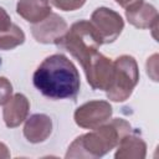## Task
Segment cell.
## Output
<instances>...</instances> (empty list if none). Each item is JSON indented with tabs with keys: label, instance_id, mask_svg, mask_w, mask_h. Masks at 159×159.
<instances>
[{
	"label": "cell",
	"instance_id": "8fae6325",
	"mask_svg": "<svg viewBox=\"0 0 159 159\" xmlns=\"http://www.w3.org/2000/svg\"><path fill=\"white\" fill-rule=\"evenodd\" d=\"M52 132L51 118L46 114L31 116L24 127V135L31 143H40L46 140Z\"/></svg>",
	"mask_w": 159,
	"mask_h": 159
},
{
	"label": "cell",
	"instance_id": "5bb4252c",
	"mask_svg": "<svg viewBox=\"0 0 159 159\" xmlns=\"http://www.w3.org/2000/svg\"><path fill=\"white\" fill-rule=\"evenodd\" d=\"M24 41L25 34L15 24H11V26L4 31H0V50H11L24 43Z\"/></svg>",
	"mask_w": 159,
	"mask_h": 159
},
{
	"label": "cell",
	"instance_id": "3957f363",
	"mask_svg": "<svg viewBox=\"0 0 159 159\" xmlns=\"http://www.w3.org/2000/svg\"><path fill=\"white\" fill-rule=\"evenodd\" d=\"M56 45L68 51L83 67L88 60L98 52L97 50L103 45V41L91 21L80 20L67 30Z\"/></svg>",
	"mask_w": 159,
	"mask_h": 159
},
{
	"label": "cell",
	"instance_id": "ac0fdd59",
	"mask_svg": "<svg viewBox=\"0 0 159 159\" xmlns=\"http://www.w3.org/2000/svg\"><path fill=\"white\" fill-rule=\"evenodd\" d=\"M157 58H158V55H153L152 56V63H153V66L150 65V62H149V60H148V62H147V72H148V75L153 78V81H157Z\"/></svg>",
	"mask_w": 159,
	"mask_h": 159
},
{
	"label": "cell",
	"instance_id": "ba28073f",
	"mask_svg": "<svg viewBox=\"0 0 159 159\" xmlns=\"http://www.w3.org/2000/svg\"><path fill=\"white\" fill-rule=\"evenodd\" d=\"M67 22L57 14L51 12L43 20L36 22L31 27V34L37 42L57 43L67 32Z\"/></svg>",
	"mask_w": 159,
	"mask_h": 159
},
{
	"label": "cell",
	"instance_id": "52a82bcc",
	"mask_svg": "<svg viewBox=\"0 0 159 159\" xmlns=\"http://www.w3.org/2000/svg\"><path fill=\"white\" fill-rule=\"evenodd\" d=\"M112 116V107L106 101H89L75 112V122L77 125L84 129H94L107 120Z\"/></svg>",
	"mask_w": 159,
	"mask_h": 159
},
{
	"label": "cell",
	"instance_id": "30bf717a",
	"mask_svg": "<svg viewBox=\"0 0 159 159\" xmlns=\"http://www.w3.org/2000/svg\"><path fill=\"white\" fill-rule=\"evenodd\" d=\"M127 20L138 29H153L158 27V11L150 4L142 1L134 7L125 10Z\"/></svg>",
	"mask_w": 159,
	"mask_h": 159
},
{
	"label": "cell",
	"instance_id": "2e32d148",
	"mask_svg": "<svg viewBox=\"0 0 159 159\" xmlns=\"http://www.w3.org/2000/svg\"><path fill=\"white\" fill-rule=\"evenodd\" d=\"M12 93V86L10 81L5 77H0V106L5 104Z\"/></svg>",
	"mask_w": 159,
	"mask_h": 159
},
{
	"label": "cell",
	"instance_id": "7a4b0ae2",
	"mask_svg": "<svg viewBox=\"0 0 159 159\" xmlns=\"http://www.w3.org/2000/svg\"><path fill=\"white\" fill-rule=\"evenodd\" d=\"M130 132V124L114 118L92 132L76 138L66 153V158H99L118 145L119 140Z\"/></svg>",
	"mask_w": 159,
	"mask_h": 159
},
{
	"label": "cell",
	"instance_id": "6da1fadb",
	"mask_svg": "<svg viewBox=\"0 0 159 159\" xmlns=\"http://www.w3.org/2000/svg\"><path fill=\"white\" fill-rule=\"evenodd\" d=\"M32 81L43 96L52 99H75L81 86L76 66L61 53L46 57L34 72Z\"/></svg>",
	"mask_w": 159,
	"mask_h": 159
},
{
	"label": "cell",
	"instance_id": "d6986e66",
	"mask_svg": "<svg viewBox=\"0 0 159 159\" xmlns=\"http://www.w3.org/2000/svg\"><path fill=\"white\" fill-rule=\"evenodd\" d=\"M143 0H116L117 4H119L122 7H124L125 10L127 9H130V7H134L137 6L138 4H140Z\"/></svg>",
	"mask_w": 159,
	"mask_h": 159
},
{
	"label": "cell",
	"instance_id": "5b68a950",
	"mask_svg": "<svg viewBox=\"0 0 159 159\" xmlns=\"http://www.w3.org/2000/svg\"><path fill=\"white\" fill-rule=\"evenodd\" d=\"M82 68L84 70L88 84L93 89L107 91L109 88L114 73V66L111 58L101 52H96Z\"/></svg>",
	"mask_w": 159,
	"mask_h": 159
},
{
	"label": "cell",
	"instance_id": "9a60e30c",
	"mask_svg": "<svg viewBox=\"0 0 159 159\" xmlns=\"http://www.w3.org/2000/svg\"><path fill=\"white\" fill-rule=\"evenodd\" d=\"M53 6H56L60 10L63 11H73L80 7H82L86 2V0H48Z\"/></svg>",
	"mask_w": 159,
	"mask_h": 159
},
{
	"label": "cell",
	"instance_id": "9c48e42d",
	"mask_svg": "<svg viewBox=\"0 0 159 159\" xmlns=\"http://www.w3.org/2000/svg\"><path fill=\"white\" fill-rule=\"evenodd\" d=\"M29 109H30V103L24 94L16 93L12 97H10L2 112V118L6 127L15 128L20 125L26 119L29 114Z\"/></svg>",
	"mask_w": 159,
	"mask_h": 159
},
{
	"label": "cell",
	"instance_id": "e0dca14e",
	"mask_svg": "<svg viewBox=\"0 0 159 159\" xmlns=\"http://www.w3.org/2000/svg\"><path fill=\"white\" fill-rule=\"evenodd\" d=\"M11 19L9 16V14L0 6V31H4L6 29H9L11 26Z\"/></svg>",
	"mask_w": 159,
	"mask_h": 159
},
{
	"label": "cell",
	"instance_id": "7c38bea8",
	"mask_svg": "<svg viewBox=\"0 0 159 159\" xmlns=\"http://www.w3.org/2000/svg\"><path fill=\"white\" fill-rule=\"evenodd\" d=\"M16 11L26 21L36 24L51 14V6L48 0H19Z\"/></svg>",
	"mask_w": 159,
	"mask_h": 159
},
{
	"label": "cell",
	"instance_id": "4fadbf2b",
	"mask_svg": "<svg viewBox=\"0 0 159 159\" xmlns=\"http://www.w3.org/2000/svg\"><path fill=\"white\" fill-rule=\"evenodd\" d=\"M147 145L144 140L133 134H125L118 143L116 152L117 159H143L145 158Z\"/></svg>",
	"mask_w": 159,
	"mask_h": 159
},
{
	"label": "cell",
	"instance_id": "8992f818",
	"mask_svg": "<svg viewBox=\"0 0 159 159\" xmlns=\"http://www.w3.org/2000/svg\"><path fill=\"white\" fill-rule=\"evenodd\" d=\"M91 22L102 37L103 43H111L120 35L124 21L122 16L108 7H98L93 11Z\"/></svg>",
	"mask_w": 159,
	"mask_h": 159
},
{
	"label": "cell",
	"instance_id": "277c9868",
	"mask_svg": "<svg viewBox=\"0 0 159 159\" xmlns=\"http://www.w3.org/2000/svg\"><path fill=\"white\" fill-rule=\"evenodd\" d=\"M113 80L107 89L108 99L113 102H123L129 98L134 87L139 81V70L132 56L123 55L113 62Z\"/></svg>",
	"mask_w": 159,
	"mask_h": 159
},
{
	"label": "cell",
	"instance_id": "ffe728a7",
	"mask_svg": "<svg viewBox=\"0 0 159 159\" xmlns=\"http://www.w3.org/2000/svg\"><path fill=\"white\" fill-rule=\"evenodd\" d=\"M10 153L7 150V147L4 143H0V158H9Z\"/></svg>",
	"mask_w": 159,
	"mask_h": 159
}]
</instances>
